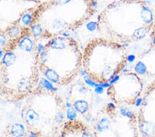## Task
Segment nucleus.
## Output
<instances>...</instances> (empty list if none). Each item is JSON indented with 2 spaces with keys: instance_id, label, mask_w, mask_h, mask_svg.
<instances>
[{
  "instance_id": "12",
  "label": "nucleus",
  "mask_w": 155,
  "mask_h": 137,
  "mask_svg": "<svg viewBox=\"0 0 155 137\" xmlns=\"http://www.w3.org/2000/svg\"><path fill=\"white\" fill-rule=\"evenodd\" d=\"M28 137H37V135H36L35 134H34V133H31V134H30Z\"/></svg>"
},
{
  "instance_id": "3",
  "label": "nucleus",
  "mask_w": 155,
  "mask_h": 137,
  "mask_svg": "<svg viewBox=\"0 0 155 137\" xmlns=\"http://www.w3.org/2000/svg\"><path fill=\"white\" fill-rule=\"evenodd\" d=\"M128 59L124 44L105 37L91 39L83 51L82 67L93 83L106 84L124 71Z\"/></svg>"
},
{
  "instance_id": "7",
  "label": "nucleus",
  "mask_w": 155,
  "mask_h": 137,
  "mask_svg": "<svg viewBox=\"0 0 155 137\" xmlns=\"http://www.w3.org/2000/svg\"><path fill=\"white\" fill-rule=\"evenodd\" d=\"M11 134L15 137H23L25 134V129L23 125L14 124L11 128Z\"/></svg>"
},
{
  "instance_id": "5",
  "label": "nucleus",
  "mask_w": 155,
  "mask_h": 137,
  "mask_svg": "<svg viewBox=\"0 0 155 137\" xmlns=\"http://www.w3.org/2000/svg\"><path fill=\"white\" fill-rule=\"evenodd\" d=\"M143 82L134 71H123L112 82L107 90V96L117 106L134 105L143 94Z\"/></svg>"
},
{
  "instance_id": "2",
  "label": "nucleus",
  "mask_w": 155,
  "mask_h": 137,
  "mask_svg": "<svg viewBox=\"0 0 155 137\" xmlns=\"http://www.w3.org/2000/svg\"><path fill=\"white\" fill-rule=\"evenodd\" d=\"M39 71L50 83L68 84L82 67L83 52L71 37H52L39 53Z\"/></svg>"
},
{
  "instance_id": "11",
  "label": "nucleus",
  "mask_w": 155,
  "mask_h": 137,
  "mask_svg": "<svg viewBox=\"0 0 155 137\" xmlns=\"http://www.w3.org/2000/svg\"><path fill=\"white\" fill-rule=\"evenodd\" d=\"M6 42V37L2 34H0V46L4 45Z\"/></svg>"
},
{
  "instance_id": "9",
  "label": "nucleus",
  "mask_w": 155,
  "mask_h": 137,
  "mask_svg": "<svg viewBox=\"0 0 155 137\" xmlns=\"http://www.w3.org/2000/svg\"><path fill=\"white\" fill-rule=\"evenodd\" d=\"M66 115L69 120H74V118L76 117V113H75V111H74V109H69L67 111Z\"/></svg>"
},
{
  "instance_id": "8",
  "label": "nucleus",
  "mask_w": 155,
  "mask_h": 137,
  "mask_svg": "<svg viewBox=\"0 0 155 137\" xmlns=\"http://www.w3.org/2000/svg\"><path fill=\"white\" fill-rule=\"evenodd\" d=\"M149 37H150V44L151 48L155 50V16H154L153 25H152V30L150 31V33L149 35Z\"/></svg>"
},
{
  "instance_id": "4",
  "label": "nucleus",
  "mask_w": 155,
  "mask_h": 137,
  "mask_svg": "<svg viewBox=\"0 0 155 137\" xmlns=\"http://www.w3.org/2000/svg\"><path fill=\"white\" fill-rule=\"evenodd\" d=\"M94 137H140L137 113L127 107L107 104L99 111Z\"/></svg>"
},
{
  "instance_id": "13",
  "label": "nucleus",
  "mask_w": 155,
  "mask_h": 137,
  "mask_svg": "<svg viewBox=\"0 0 155 137\" xmlns=\"http://www.w3.org/2000/svg\"><path fill=\"white\" fill-rule=\"evenodd\" d=\"M62 137H65V136H62Z\"/></svg>"
},
{
  "instance_id": "1",
  "label": "nucleus",
  "mask_w": 155,
  "mask_h": 137,
  "mask_svg": "<svg viewBox=\"0 0 155 137\" xmlns=\"http://www.w3.org/2000/svg\"><path fill=\"white\" fill-rule=\"evenodd\" d=\"M154 19V12L146 2L117 0L99 16L96 26L103 37L130 44L148 36Z\"/></svg>"
},
{
  "instance_id": "6",
  "label": "nucleus",
  "mask_w": 155,
  "mask_h": 137,
  "mask_svg": "<svg viewBox=\"0 0 155 137\" xmlns=\"http://www.w3.org/2000/svg\"><path fill=\"white\" fill-rule=\"evenodd\" d=\"M137 116L140 135L155 137V80L143 91Z\"/></svg>"
},
{
  "instance_id": "10",
  "label": "nucleus",
  "mask_w": 155,
  "mask_h": 137,
  "mask_svg": "<svg viewBox=\"0 0 155 137\" xmlns=\"http://www.w3.org/2000/svg\"><path fill=\"white\" fill-rule=\"evenodd\" d=\"M71 2V0H57L56 4L59 6H64L67 4L70 3Z\"/></svg>"
}]
</instances>
